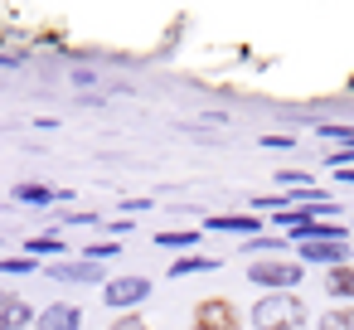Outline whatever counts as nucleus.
Returning <instances> with one entry per match:
<instances>
[{
    "mask_svg": "<svg viewBox=\"0 0 354 330\" xmlns=\"http://www.w3.org/2000/svg\"><path fill=\"white\" fill-rule=\"evenodd\" d=\"M248 315L257 330H306L310 325V306L296 291H262Z\"/></svg>",
    "mask_w": 354,
    "mask_h": 330,
    "instance_id": "nucleus-1",
    "label": "nucleus"
},
{
    "mask_svg": "<svg viewBox=\"0 0 354 330\" xmlns=\"http://www.w3.org/2000/svg\"><path fill=\"white\" fill-rule=\"evenodd\" d=\"M301 277H306V267L296 257H257V262H248V282L262 286V291H291Z\"/></svg>",
    "mask_w": 354,
    "mask_h": 330,
    "instance_id": "nucleus-2",
    "label": "nucleus"
},
{
    "mask_svg": "<svg viewBox=\"0 0 354 330\" xmlns=\"http://www.w3.org/2000/svg\"><path fill=\"white\" fill-rule=\"evenodd\" d=\"M189 325L194 330H243V306L233 296H204V301H194Z\"/></svg>",
    "mask_w": 354,
    "mask_h": 330,
    "instance_id": "nucleus-3",
    "label": "nucleus"
},
{
    "mask_svg": "<svg viewBox=\"0 0 354 330\" xmlns=\"http://www.w3.org/2000/svg\"><path fill=\"white\" fill-rule=\"evenodd\" d=\"M151 291H156V282H151V277H141V272H117V277L102 286V301H107L112 311H122V315H127V311H136Z\"/></svg>",
    "mask_w": 354,
    "mask_h": 330,
    "instance_id": "nucleus-4",
    "label": "nucleus"
},
{
    "mask_svg": "<svg viewBox=\"0 0 354 330\" xmlns=\"http://www.w3.org/2000/svg\"><path fill=\"white\" fill-rule=\"evenodd\" d=\"M44 277H54V282H83V286H107L112 282L102 272V262H88V257H64V262L44 267Z\"/></svg>",
    "mask_w": 354,
    "mask_h": 330,
    "instance_id": "nucleus-5",
    "label": "nucleus"
},
{
    "mask_svg": "<svg viewBox=\"0 0 354 330\" xmlns=\"http://www.w3.org/2000/svg\"><path fill=\"white\" fill-rule=\"evenodd\" d=\"M296 262H301V267H325V272H335V267L349 262V243H301V248H296Z\"/></svg>",
    "mask_w": 354,
    "mask_h": 330,
    "instance_id": "nucleus-6",
    "label": "nucleus"
},
{
    "mask_svg": "<svg viewBox=\"0 0 354 330\" xmlns=\"http://www.w3.org/2000/svg\"><path fill=\"white\" fill-rule=\"evenodd\" d=\"M39 330H83V306L73 301H54L39 311Z\"/></svg>",
    "mask_w": 354,
    "mask_h": 330,
    "instance_id": "nucleus-7",
    "label": "nucleus"
},
{
    "mask_svg": "<svg viewBox=\"0 0 354 330\" xmlns=\"http://www.w3.org/2000/svg\"><path fill=\"white\" fill-rule=\"evenodd\" d=\"M204 223L218 228V233H248V238L262 233V214H252V209H248V214H209Z\"/></svg>",
    "mask_w": 354,
    "mask_h": 330,
    "instance_id": "nucleus-8",
    "label": "nucleus"
},
{
    "mask_svg": "<svg viewBox=\"0 0 354 330\" xmlns=\"http://www.w3.org/2000/svg\"><path fill=\"white\" fill-rule=\"evenodd\" d=\"M325 296H330V301H339V306H354V262H344V267L325 272Z\"/></svg>",
    "mask_w": 354,
    "mask_h": 330,
    "instance_id": "nucleus-9",
    "label": "nucleus"
},
{
    "mask_svg": "<svg viewBox=\"0 0 354 330\" xmlns=\"http://www.w3.org/2000/svg\"><path fill=\"white\" fill-rule=\"evenodd\" d=\"M286 248H291V238H281V233H257V238H243V257H286Z\"/></svg>",
    "mask_w": 354,
    "mask_h": 330,
    "instance_id": "nucleus-10",
    "label": "nucleus"
},
{
    "mask_svg": "<svg viewBox=\"0 0 354 330\" xmlns=\"http://www.w3.org/2000/svg\"><path fill=\"white\" fill-rule=\"evenodd\" d=\"M194 272H218V257L214 253H185V257L170 262L165 277H194Z\"/></svg>",
    "mask_w": 354,
    "mask_h": 330,
    "instance_id": "nucleus-11",
    "label": "nucleus"
},
{
    "mask_svg": "<svg viewBox=\"0 0 354 330\" xmlns=\"http://www.w3.org/2000/svg\"><path fill=\"white\" fill-rule=\"evenodd\" d=\"M30 320H39V311H35V306H30L25 296H15V301H10L6 311H0V330H25Z\"/></svg>",
    "mask_w": 354,
    "mask_h": 330,
    "instance_id": "nucleus-12",
    "label": "nucleus"
},
{
    "mask_svg": "<svg viewBox=\"0 0 354 330\" xmlns=\"http://www.w3.org/2000/svg\"><path fill=\"white\" fill-rule=\"evenodd\" d=\"M151 238H156V248H175V253L185 257V253H194V248H199V238H204V233H199V228H175V233H151Z\"/></svg>",
    "mask_w": 354,
    "mask_h": 330,
    "instance_id": "nucleus-13",
    "label": "nucleus"
},
{
    "mask_svg": "<svg viewBox=\"0 0 354 330\" xmlns=\"http://www.w3.org/2000/svg\"><path fill=\"white\" fill-rule=\"evenodd\" d=\"M20 204H35V209H44V204H59V190H49V185H35V180H25V185H15L10 190Z\"/></svg>",
    "mask_w": 354,
    "mask_h": 330,
    "instance_id": "nucleus-14",
    "label": "nucleus"
},
{
    "mask_svg": "<svg viewBox=\"0 0 354 330\" xmlns=\"http://www.w3.org/2000/svg\"><path fill=\"white\" fill-rule=\"evenodd\" d=\"M64 253H68V243L59 233H44V238H30L25 243V257H59L64 262Z\"/></svg>",
    "mask_w": 354,
    "mask_h": 330,
    "instance_id": "nucleus-15",
    "label": "nucleus"
},
{
    "mask_svg": "<svg viewBox=\"0 0 354 330\" xmlns=\"http://www.w3.org/2000/svg\"><path fill=\"white\" fill-rule=\"evenodd\" d=\"M315 330H354V306H330L315 315Z\"/></svg>",
    "mask_w": 354,
    "mask_h": 330,
    "instance_id": "nucleus-16",
    "label": "nucleus"
},
{
    "mask_svg": "<svg viewBox=\"0 0 354 330\" xmlns=\"http://www.w3.org/2000/svg\"><path fill=\"white\" fill-rule=\"evenodd\" d=\"M83 257H88V262H107V257H122V243H117V238H107V243H93V248H83Z\"/></svg>",
    "mask_w": 354,
    "mask_h": 330,
    "instance_id": "nucleus-17",
    "label": "nucleus"
},
{
    "mask_svg": "<svg viewBox=\"0 0 354 330\" xmlns=\"http://www.w3.org/2000/svg\"><path fill=\"white\" fill-rule=\"evenodd\" d=\"M330 170H354V146H335L330 156H320Z\"/></svg>",
    "mask_w": 354,
    "mask_h": 330,
    "instance_id": "nucleus-18",
    "label": "nucleus"
},
{
    "mask_svg": "<svg viewBox=\"0 0 354 330\" xmlns=\"http://www.w3.org/2000/svg\"><path fill=\"white\" fill-rule=\"evenodd\" d=\"M64 223H73V228H97V223H102V214H93V209H68V214H64Z\"/></svg>",
    "mask_w": 354,
    "mask_h": 330,
    "instance_id": "nucleus-19",
    "label": "nucleus"
},
{
    "mask_svg": "<svg viewBox=\"0 0 354 330\" xmlns=\"http://www.w3.org/2000/svg\"><path fill=\"white\" fill-rule=\"evenodd\" d=\"M107 330H151V325H146V315H141V311H127V315H117Z\"/></svg>",
    "mask_w": 354,
    "mask_h": 330,
    "instance_id": "nucleus-20",
    "label": "nucleus"
},
{
    "mask_svg": "<svg viewBox=\"0 0 354 330\" xmlns=\"http://www.w3.org/2000/svg\"><path fill=\"white\" fill-rule=\"evenodd\" d=\"M315 136H325V141H344V146H354V127H315Z\"/></svg>",
    "mask_w": 354,
    "mask_h": 330,
    "instance_id": "nucleus-21",
    "label": "nucleus"
},
{
    "mask_svg": "<svg viewBox=\"0 0 354 330\" xmlns=\"http://www.w3.org/2000/svg\"><path fill=\"white\" fill-rule=\"evenodd\" d=\"M0 272H39L35 257H0Z\"/></svg>",
    "mask_w": 354,
    "mask_h": 330,
    "instance_id": "nucleus-22",
    "label": "nucleus"
},
{
    "mask_svg": "<svg viewBox=\"0 0 354 330\" xmlns=\"http://www.w3.org/2000/svg\"><path fill=\"white\" fill-rule=\"evenodd\" d=\"M122 209H127V214H146V209H151V199H141V194H127V199H122Z\"/></svg>",
    "mask_w": 354,
    "mask_h": 330,
    "instance_id": "nucleus-23",
    "label": "nucleus"
},
{
    "mask_svg": "<svg viewBox=\"0 0 354 330\" xmlns=\"http://www.w3.org/2000/svg\"><path fill=\"white\" fill-rule=\"evenodd\" d=\"M10 301H15V291H6V286H0V311H6Z\"/></svg>",
    "mask_w": 354,
    "mask_h": 330,
    "instance_id": "nucleus-24",
    "label": "nucleus"
}]
</instances>
